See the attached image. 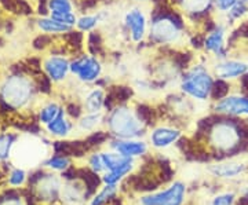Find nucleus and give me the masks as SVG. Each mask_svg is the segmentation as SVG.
<instances>
[{"instance_id":"1","label":"nucleus","mask_w":248,"mask_h":205,"mask_svg":"<svg viewBox=\"0 0 248 205\" xmlns=\"http://www.w3.org/2000/svg\"><path fill=\"white\" fill-rule=\"evenodd\" d=\"M185 17L174 9L172 11H155L152 13L151 27L148 42L156 47L179 48L187 45L189 37L186 35Z\"/></svg>"},{"instance_id":"2","label":"nucleus","mask_w":248,"mask_h":205,"mask_svg":"<svg viewBox=\"0 0 248 205\" xmlns=\"http://www.w3.org/2000/svg\"><path fill=\"white\" fill-rule=\"evenodd\" d=\"M215 76L211 71L210 59H195L181 72L178 79V91L195 103H205L213 97Z\"/></svg>"},{"instance_id":"3","label":"nucleus","mask_w":248,"mask_h":205,"mask_svg":"<svg viewBox=\"0 0 248 205\" xmlns=\"http://www.w3.org/2000/svg\"><path fill=\"white\" fill-rule=\"evenodd\" d=\"M204 134L214 150L222 154L234 156V153L247 150L248 143L243 134V121L218 118L210 123Z\"/></svg>"},{"instance_id":"4","label":"nucleus","mask_w":248,"mask_h":205,"mask_svg":"<svg viewBox=\"0 0 248 205\" xmlns=\"http://www.w3.org/2000/svg\"><path fill=\"white\" fill-rule=\"evenodd\" d=\"M108 112V116H105L108 131L116 139H140L146 134L148 125L135 107L122 103Z\"/></svg>"},{"instance_id":"5","label":"nucleus","mask_w":248,"mask_h":205,"mask_svg":"<svg viewBox=\"0 0 248 205\" xmlns=\"http://www.w3.org/2000/svg\"><path fill=\"white\" fill-rule=\"evenodd\" d=\"M152 11L146 9V4L130 1L120 14V24L127 40L134 45L143 44L149 37Z\"/></svg>"},{"instance_id":"6","label":"nucleus","mask_w":248,"mask_h":205,"mask_svg":"<svg viewBox=\"0 0 248 205\" xmlns=\"http://www.w3.org/2000/svg\"><path fill=\"white\" fill-rule=\"evenodd\" d=\"M71 76L86 87L98 84L105 77V62L97 54L76 55L71 61Z\"/></svg>"},{"instance_id":"7","label":"nucleus","mask_w":248,"mask_h":205,"mask_svg":"<svg viewBox=\"0 0 248 205\" xmlns=\"http://www.w3.org/2000/svg\"><path fill=\"white\" fill-rule=\"evenodd\" d=\"M33 92L35 86L32 80L21 73H17L4 80L0 88V97L7 106L19 109L29 103V101L33 98Z\"/></svg>"},{"instance_id":"8","label":"nucleus","mask_w":248,"mask_h":205,"mask_svg":"<svg viewBox=\"0 0 248 205\" xmlns=\"http://www.w3.org/2000/svg\"><path fill=\"white\" fill-rule=\"evenodd\" d=\"M229 33L231 27L223 21L218 19L210 30L203 36V45L202 51L210 61H219L225 59L231 55L229 48Z\"/></svg>"},{"instance_id":"9","label":"nucleus","mask_w":248,"mask_h":205,"mask_svg":"<svg viewBox=\"0 0 248 205\" xmlns=\"http://www.w3.org/2000/svg\"><path fill=\"white\" fill-rule=\"evenodd\" d=\"M210 65L215 79L218 80L232 83L241 80L248 74V61L236 55H229L228 58L219 61H210Z\"/></svg>"},{"instance_id":"10","label":"nucleus","mask_w":248,"mask_h":205,"mask_svg":"<svg viewBox=\"0 0 248 205\" xmlns=\"http://www.w3.org/2000/svg\"><path fill=\"white\" fill-rule=\"evenodd\" d=\"M213 110L222 117H247L248 95L243 92H231L226 97L215 101Z\"/></svg>"},{"instance_id":"11","label":"nucleus","mask_w":248,"mask_h":205,"mask_svg":"<svg viewBox=\"0 0 248 205\" xmlns=\"http://www.w3.org/2000/svg\"><path fill=\"white\" fill-rule=\"evenodd\" d=\"M71 58L63 54H53L43 61V71L51 83H62L71 74Z\"/></svg>"},{"instance_id":"12","label":"nucleus","mask_w":248,"mask_h":205,"mask_svg":"<svg viewBox=\"0 0 248 205\" xmlns=\"http://www.w3.org/2000/svg\"><path fill=\"white\" fill-rule=\"evenodd\" d=\"M174 9H177L185 17L186 22H190L214 14L215 1L214 0H177Z\"/></svg>"},{"instance_id":"13","label":"nucleus","mask_w":248,"mask_h":205,"mask_svg":"<svg viewBox=\"0 0 248 205\" xmlns=\"http://www.w3.org/2000/svg\"><path fill=\"white\" fill-rule=\"evenodd\" d=\"M185 200V185L175 182L167 190L142 198V205H182Z\"/></svg>"},{"instance_id":"14","label":"nucleus","mask_w":248,"mask_h":205,"mask_svg":"<svg viewBox=\"0 0 248 205\" xmlns=\"http://www.w3.org/2000/svg\"><path fill=\"white\" fill-rule=\"evenodd\" d=\"M182 138V131L177 127L171 125H160L155 127L149 134V142L155 149H169L172 145H177Z\"/></svg>"},{"instance_id":"15","label":"nucleus","mask_w":248,"mask_h":205,"mask_svg":"<svg viewBox=\"0 0 248 205\" xmlns=\"http://www.w3.org/2000/svg\"><path fill=\"white\" fill-rule=\"evenodd\" d=\"M107 91L102 86H89L84 89L83 95V110L86 113H99L104 112L107 105Z\"/></svg>"},{"instance_id":"16","label":"nucleus","mask_w":248,"mask_h":205,"mask_svg":"<svg viewBox=\"0 0 248 205\" xmlns=\"http://www.w3.org/2000/svg\"><path fill=\"white\" fill-rule=\"evenodd\" d=\"M109 21V10H97L94 13H84L80 14L76 24V30L84 35L94 33L98 28L105 25Z\"/></svg>"},{"instance_id":"17","label":"nucleus","mask_w":248,"mask_h":205,"mask_svg":"<svg viewBox=\"0 0 248 205\" xmlns=\"http://www.w3.org/2000/svg\"><path fill=\"white\" fill-rule=\"evenodd\" d=\"M110 149L125 157H138L148 153V143L141 139H115L110 142Z\"/></svg>"},{"instance_id":"18","label":"nucleus","mask_w":248,"mask_h":205,"mask_svg":"<svg viewBox=\"0 0 248 205\" xmlns=\"http://www.w3.org/2000/svg\"><path fill=\"white\" fill-rule=\"evenodd\" d=\"M37 28L42 32L48 33V35H66V33H71L72 30H75L73 28L61 24L60 21L54 19L50 15L39 18L37 19Z\"/></svg>"},{"instance_id":"19","label":"nucleus","mask_w":248,"mask_h":205,"mask_svg":"<svg viewBox=\"0 0 248 205\" xmlns=\"http://www.w3.org/2000/svg\"><path fill=\"white\" fill-rule=\"evenodd\" d=\"M105 121V115L104 112H99V113H84L81 115V117L78 121V127H79L80 131L83 132H95L99 125Z\"/></svg>"},{"instance_id":"20","label":"nucleus","mask_w":248,"mask_h":205,"mask_svg":"<svg viewBox=\"0 0 248 205\" xmlns=\"http://www.w3.org/2000/svg\"><path fill=\"white\" fill-rule=\"evenodd\" d=\"M244 170H246V165L240 162H221L210 168L214 175L219 178H233V176L240 175Z\"/></svg>"},{"instance_id":"21","label":"nucleus","mask_w":248,"mask_h":205,"mask_svg":"<svg viewBox=\"0 0 248 205\" xmlns=\"http://www.w3.org/2000/svg\"><path fill=\"white\" fill-rule=\"evenodd\" d=\"M72 128H73V124L71 123V120H68L65 117L63 112L57 118H54L51 123L47 124L48 132L51 135H55V136H60V138L68 136V135L71 134Z\"/></svg>"},{"instance_id":"22","label":"nucleus","mask_w":248,"mask_h":205,"mask_svg":"<svg viewBox=\"0 0 248 205\" xmlns=\"http://www.w3.org/2000/svg\"><path fill=\"white\" fill-rule=\"evenodd\" d=\"M101 157H102V161H104L105 170L109 171L117 170V168H120V167H123V165H125V164H128V162L133 161V159L125 157V156L117 153L116 150L101 153Z\"/></svg>"},{"instance_id":"23","label":"nucleus","mask_w":248,"mask_h":205,"mask_svg":"<svg viewBox=\"0 0 248 205\" xmlns=\"http://www.w3.org/2000/svg\"><path fill=\"white\" fill-rule=\"evenodd\" d=\"M78 176L84 180L86 186H87V193L84 196H90L93 194L98 188H99V183L101 180L97 176V172H94L93 170H80L78 171Z\"/></svg>"},{"instance_id":"24","label":"nucleus","mask_w":248,"mask_h":205,"mask_svg":"<svg viewBox=\"0 0 248 205\" xmlns=\"http://www.w3.org/2000/svg\"><path fill=\"white\" fill-rule=\"evenodd\" d=\"M47 9L50 14L75 13V3L73 0H47Z\"/></svg>"},{"instance_id":"25","label":"nucleus","mask_w":248,"mask_h":205,"mask_svg":"<svg viewBox=\"0 0 248 205\" xmlns=\"http://www.w3.org/2000/svg\"><path fill=\"white\" fill-rule=\"evenodd\" d=\"M62 112H63V109L58 103L50 102L46 106L42 107V110H40V121L47 125L48 123H51L54 118H57V117L60 116Z\"/></svg>"},{"instance_id":"26","label":"nucleus","mask_w":248,"mask_h":205,"mask_svg":"<svg viewBox=\"0 0 248 205\" xmlns=\"http://www.w3.org/2000/svg\"><path fill=\"white\" fill-rule=\"evenodd\" d=\"M133 167L134 161H131V162L125 164V165L117 168V170L109 171L107 175L104 176V182H105L107 185H116L120 179H123V176H125L127 174H130V171L133 170Z\"/></svg>"},{"instance_id":"27","label":"nucleus","mask_w":248,"mask_h":205,"mask_svg":"<svg viewBox=\"0 0 248 205\" xmlns=\"http://www.w3.org/2000/svg\"><path fill=\"white\" fill-rule=\"evenodd\" d=\"M116 191H117V189H116L115 185H108L107 188L104 189L98 196L94 197V200H93V203L91 205H105L108 204L109 201H112L113 198H115Z\"/></svg>"},{"instance_id":"28","label":"nucleus","mask_w":248,"mask_h":205,"mask_svg":"<svg viewBox=\"0 0 248 205\" xmlns=\"http://www.w3.org/2000/svg\"><path fill=\"white\" fill-rule=\"evenodd\" d=\"M215 1V10L214 14H218V17H223L229 10L239 1V0H214Z\"/></svg>"},{"instance_id":"29","label":"nucleus","mask_w":248,"mask_h":205,"mask_svg":"<svg viewBox=\"0 0 248 205\" xmlns=\"http://www.w3.org/2000/svg\"><path fill=\"white\" fill-rule=\"evenodd\" d=\"M13 141H14V136L13 135H3V136H0V160L9 157Z\"/></svg>"},{"instance_id":"30","label":"nucleus","mask_w":248,"mask_h":205,"mask_svg":"<svg viewBox=\"0 0 248 205\" xmlns=\"http://www.w3.org/2000/svg\"><path fill=\"white\" fill-rule=\"evenodd\" d=\"M46 165H48L50 168H54V170H66L68 165H69V160L63 156H55L53 159L46 162Z\"/></svg>"},{"instance_id":"31","label":"nucleus","mask_w":248,"mask_h":205,"mask_svg":"<svg viewBox=\"0 0 248 205\" xmlns=\"http://www.w3.org/2000/svg\"><path fill=\"white\" fill-rule=\"evenodd\" d=\"M90 168L94 171V172H101V171L105 170V165H104V161H102V157H101V153H95L90 157L89 160Z\"/></svg>"},{"instance_id":"32","label":"nucleus","mask_w":248,"mask_h":205,"mask_svg":"<svg viewBox=\"0 0 248 205\" xmlns=\"http://www.w3.org/2000/svg\"><path fill=\"white\" fill-rule=\"evenodd\" d=\"M234 203V194H222L214 198L213 205H233Z\"/></svg>"},{"instance_id":"33","label":"nucleus","mask_w":248,"mask_h":205,"mask_svg":"<svg viewBox=\"0 0 248 205\" xmlns=\"http://www.w3.org/2000/svg\"><path fill=\"white\" fill-rule=\"evenodd\" d=\"M24 180H25V172L22 170H16L11 172V175H10V183L11 185L18 186V185L24 183Z\"/></svg>"},{"instance_id":"34","label":"nucleus","mask_w":248,"mask_h":205,"mask_svg":"<svg viewBox=\"0 0 248 205\" xmlns=\"http://www.w3.org/2000/svg\"><path fill=\"white\" fill-rule=\"evenodd\" d=\"M237 205H248V197H241Z\"/></svg>"},{"instance_id":"35","label":"nucleus","mask_w":248,"mask_h":205,"mask_svg":"<svg viewBox=\"0 0 248 205\" xmlns=\"http://www.w3.org/2000/svg\"><path fill=\"white\" fill-rule=\"evenodd\" d=\"M130 1H134V3H141V4H148L152 0H130Z\"/></svg>"},{"instance_id":"36","label":"nucleus","mask_w":248,"mask_h":205,"mask_svg":"<svg viewBox=\"0 0 248 205\" xmlns=\"http://www.w3.org/2000/svg\"><path fill=\"white\" fill-rule=\"evenodd\" d=\"M4 205H21V204H19V201H18V200H10L9 203H6Z\"/></svg>"},{"instance_id":"37","label":"nucleus","mask_w":248,"mask_h":205,"mask_svg":"<svg viewBox=\"0 0 248 205\" xmlns=\"http://www.w3.org/2000/svg\"><path fill=\"white\" fill-rule=\"evenodd\" d=\"M243 1H246V3H247V4H248V0H243Z\"/></svg>"},{"instance_id":"38","label":"nucleus","mask_w":248,"mask_h":205,"mask_svg":"<svg viewBox=\"0 0 248 205\" xmlns=\"http://www.w3.org/2000/svg\"><path fill=\"white\" fill-rule=\"evenodd\" d=\"M113 1H117V0H113Z\"/></svg>"}]
</instances>
